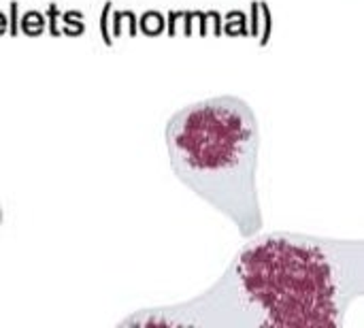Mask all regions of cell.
<instances>
[{"mask_svg":"<svg viewBox=\"0 0 364 328\" xmlns=\"http://www.w3.org/2000/svg\"><path fill=\"white\" fill-rule=\"evenodd\" d=\"M364 297V241L256 235L220 282L183 305L141 310L124 327H343Z\"/></svg>","mask_w":364,"mask_h":328,"instance_id":"6da1fadb","label":"cell"},{"mask_svg":"<svg viewBox=\"0 0 364 328\" xmlns=\"http://www.w3.org/2000/svg\"><path fill=\"white\" fill-rule=\"evenodd\" d=\"M173 173L198 199L226 216L243 237L262 226L258 199L260 128L239 96H213L181 107L164 128Z\"/></svg>","mask_w":364,"mask_h":328,"instance_id":"7a4b0ae2","label":"cell"}]
</instances>
